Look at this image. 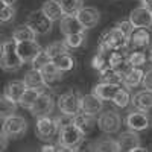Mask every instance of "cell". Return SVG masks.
Returning <instances> with one entry per match:
<instances>
[{
  "label": "cell",
  "instance_id": "1",
  "mask_svg": "<svg viewBox=\"0 0 152 152\" xmlns=\"http://www.w3.org/2000/svg\"><path fill=\"white\" fill-rule=\"evenodd\" d=\"M129 44V34L125 32L117 24H114V28L105 31L99 38V49L100 50H120L126 49Z\"/></svg>",
  "mask_w": 152,
  "mask_h": 152
},
{
  "label": "cell",
  "instance_id": "2",
  "mask_svg": "<svg viewBox=\"0 0 152 152\" xmlns=\"http://www.w3.org/2000/svg\"><path fill=\"white\" fill-rule=\"evenodd\" d=\"M84 138L85 132L75 123H70L59 129V137H58L59 151H78Z\"/></svg>",
  "mask_w": 152,
  "mask_h": 152
},
{
  "label": "cell",
  "instance_id": "3",
  "mask_svg": "<svg viewBox=\"0 0 152 152\" xmlns=\"http://www.w3.org/2000/svg\"><path fill=\"white\" fill-rule=\"evenodd\" d=\"M2 69L6 72H17L24 62L17 52V41L14 38L5 40L2 43V58H0Z\"/></svg>",
  "mask_w": 152,
  "mask_h": 152
},
{
  "label": "cell",
  "instance_id": "4",
  "mask_svg": "<svg viewBox=\"0 0 152 152\" xmlns=\"http://www.w3.org/2000/svg\"><path fill=\"white\" fill-rule=\"evenodd\" d=\"M122 126V117L117 111L107 110L102 111L97 117V128L104 134H116Z\"/></svg>",
  "mask_w": 152,
  "mask_h": 152
},
{
  "label": "cell",
  "instance_id": "5",
  "mask_svg": "<svg viewBox=\"0 0 152 152\" xmlns=\"http://www.w3.org/2000/svg\"><path fill=\"white\" fill-rule=\"evenodd\" d=\"M28 129V122L23 116L18 114H9V116L3 117V123H2V131H5L11 138H17L21 137Z\"/></svg>",
  "mask_w": 152,
  "mask_h": 152
},
{
  "label": "cell",
  "instance_id": "6",
  "mask_svg": "<svg viewBox=\"0 0 152 152\" xmlns=\"http://www.w3.org/2000/svg\"><path fill=\"white\" fill-rule=\"evenodd\" d=\"M59 132V126L56 119H52L50 116H41L37 117V135L43 142H50L52 138Z\"/></svg>",
  "mask_w": 152,
  "mask_h": 152
},
{
  "label": "cell",
  "instance_id": "7",
  "mask_svg": "<svg viewBox=\"0 0 152 152\" xmlns=\"http://www.w3.org/2000/svg\"><path fill=\"white\" fill-rule=\"evenodd\" d=\"M81 97L78 91L69 90L66 93H62L61 96H58V108L61 113L70 114L75 116L76 113L81 111Z\"/></svg>",
  "mask_w": 152,
  "mask_h": 152
},
{
  "label": "cell",
  "instance_id": "8",
  "mask_svg": "<svg viewBox=\"0 0 152 152\" xmlns=\"http://www.w3.org/2000/svg\"><path fill=\"white\" fill-rule=\"evenodd\" d=\"M53 108H55V96L47 90H43L40 97L37 99V102L29 111L34 117H41V116H49L53 111Z\"/></svg>",
  "mask_w": 152,
  "mask_h": 152
},
{
  "label": "cell",
  "instance_id": "9",
  "mask_svg": "<svg viewBox=\"0 0 152 152\" xmlns=\"http://www.w3.org/2000/svg\"><path fill=\"white\" fill-rule=\"evenodd\" d=\"M26 23L35 31L37 35H46V34L50 32V29H52L53 20H50L43 12V9H40V11L32 12V14L28 17V21Z\"/></svg>",
  "mask_w": 152,
  "mask_h": 152
},
{
  "label": "cell",
  "instance_id": "10",
  "mask_svg": "<svg viewBox=\"0 0 152 152\" xmlns=\"http://www.w3.org/2000/svg\"><path fill=\"white\" fill-rule=\"evenodd\" d=\"M125 125L128 126V129L142 132V131H146L151 126V117H149L148 111L137 110V111H132V113H129L128 116H126Z\"/></svg>",
  "mask_w": 152,
  "mask_h": 152
},
{
  "label": "cell",
  "instance_id": "11",
  "mask_svg": "<svg viewBox=\"0 0 152 152\" xmlns=\"http://www.w3.org/2000/svg\"><path fill=\"white\" fill-rule=\"evenodd\" d=\"M152 46V32L149 28H134L129 34V44L131 49H148Z\"/></svg>",
  "mask_w": 152,
  "mask_h": 152
},
{
  "label": "cell",
  "instance_id": "12",
  "mask_svg": "<svg viewBox=\"0 0 152 152\" xmlns=\"http://www.w3.org/2000/svg\"><path fill=\"white\" fill-rule=\"evenodd\" d=\"M134 28H151L152 26V9L149 6H138L129 12L128 18Z\"/></svg>",
  "mask_w": 152,
  "mask_h": 152
},
{
  "label": "cell",
  "instance_id": "13",
  "mask_svg": "<svg viewBox=\"0 0 152 152\" xmlns=\"http://www.w3.org/2000/svg\"><path fill=\"white\" fill-rule=\"evenodd\" d=\"M41 46L37 43V40H26V41H20L17 43V52L20 55V58L23 59L24 64H31L34 61V58L41 52Z\"/></svg>",
  "mask_w": 152,
  "mask_h": 152
},
{
  "label": "cell",
  "instance_id": "14",
  "mask_svg": "<svg viewBox=\"0 0 152 152\" xmlns=\"http://www.w3.org/2000/svg\"><path fill=\"white\" fill-rule=\"evenodd\" d=\"M59 31L62 35H70V34L85 32V26L81 23L78 15H64L59 20Z\"/></svg>",
  "mask_w": 152,
  "mask_h": 152
},
{
  "label": "cell",
  "instance_id": "15",
  "mask_svg": "<svg viewBox=\"0 0 152 152\" xmlns=\"http://www.w3.org/2000/svg\"><path fill=\"white\" fill-rule=\"evenodd\" d=\"M119 143V151H128V152H135V149L140 146V137H138L137 131H125L119 135L117 138Z\"/></svg>",
  "mask_w": 152,
  "mask_h": 152
},
{
  "label": "cell",
  "instance_id": "16",
  "mask_svg": "<svg viewBox=\"0 0 152 152\" xmlns=\"http://www.w3.org/2000/svg\"><path fill=\"white\" fill-rule=\"evenodd\" d=\"M104 110V100L99 99L96 94H85L81 97V111L90 113V114H100Z\"/></svg>",
  "mask_w": 152,
  "mask_h": 152
},
{
  "label": "cell",
  "instance_id": "17",
  "mask_svg": "<svg viewBox=\"0 0 152 152\" xmlns=\"http://www.w3.org/2000/svg\"><path fill=\"white\" fill-rule=\"evenodd\" d=\"M131 104L135 110H142V111L152 110V90L145 88V90L137 91L131 99Z\"/></svg>",
  "mask_w": 152,
  "mask_h": 152
},
{
  "label": "cell",
  "instance_id": "18",
  "mask_svg": "<svg viewBox=\"0 0 152 152\" xmlns=\"http://www.w3.org/2000/svg\"><path fill=\"white\" fill-rule=\"evenodd\" d=\"M119 88H120V84H108V82H99L93 87V94H96L99 99H102V100H111L113 102V99L114 96H116V93L119 91Z\"/></svg>",
  "mask_w": 152,
  "mask_h": 152
},
{
  "label": "cell",
  "instance_id": "19",
  "mask_svg": "<svg viewBox=\"0 0 152 152\" xmlns=\"http://www.w3.org/2000/svg\"><path fill=\"white\" fill-rule=\"evenodd\" d=\"M78 18L81 20V23L85 26V29H91V28L97 26V23L100 20V14H99V11L96 8L84 6L78 12Z\"/></svg>",
  "mask_w": 152,
  "mask_h": 152
},
{
  "label": "cell",
  "instance_id": "20",
  "mask_svg": "<svg viewBox=\"0 0 152 152\" xmlns=\"http://www.w3.org/2000/svg\"><path fill=\"white\" fill-rule=\"evenodd\" d=\"M73 123L87 134L90 132L94 126L97 125V120H96V116L94 114H90V113H85V111H79L73 116Z\"/></svg>",
  "mask_w": 152,
  "mask_h": 152
},
{
  "label": "cell",
  "instance_id": "21",
  "mask_svg": "<svg viewBox=\"0 0 152 152\" xmlns=\"http://www.w3.org/2000/svg\"><path fill=\"white\" fill-rule=\"evenodd\" d=\"M26 88H28V85H26V82H24V81H11V82L6 85L3 94H5L8 99H11L12 102L18 104L20 99H21V96H23V93L26 91Z\"/></svg>",
  "mask_w": 152,
  "mask_h": 152
},
{
  "label": "cell",
  "instance_id": "22",
  "mask_svg": "<svg viewBox=\"0 0 152 152\" xmlns=\"http://www.w3.org/2000/svg\"><path fill=\"white\" fill-rule=\"evenodd\" d=\"M23 81L26 82V85L31 87V88H40V90H44L46 87H49L46 79H44V76H43V72L40 69H34V67L26 72Z\"/></svg>",
  "mask_w": 152,
  "mask_h": 152
},
{
  "label": "cell",
  "instance_id": "23",
  "mask_svg": "<svg viewBox=\"0 0 152 152\" xmlns=\"http://www.w3.org/2000/svg\"><path fill=\"white\" fill-rule=\"evenodd\" d=\"M90 151H99V152H116L119 151V143L117 140H113L110 137H102L97 138V140L91 142L88 145Z\"/></svg>",
  "mask_w": 152,
  "mask_h": 152
},
{
  "label": "cell",
  "instance_id": "24",
  "mask_svg": "<svg viewBox=\"0 0 152 152\" xmlns=\"http://www.w3.org/2000/svg\"><path fill=\"white\" fill-rule=\"evenodd\" d=\"M143 76H145V72L142 70V67H132L129 72H126L123 75L122 85H125L126 88H134L143 82Z\"/></svg>",
  "mask_w": 152,
  "mask_h": 152
},
{
  "label": "cell",
  "instance_id": "25",
  "mask_svg": "<svg viewBox=\"0 0 152 152\" xmlns=\"http://www.w3.org/2000/svg\"><path fill=\"white\" fill-rule=\"evenodd\" d=\"M43 12L53 21H59L62 17H64V11H62V6L59 3V0H47L44 2V5L41 6Z\"/></svg>",
  "mask_w": 152,
  "mask_h": 152
},
{
  "label": "cell",
  "instance_id": "26",
  "mask_svg": "<svg viewBox=\"0 0 152 152\" xmlns=\"http://www.w3.org/2000/svg\"><path fill=\"white\" fill-rule=\"evenodd\" d=\"M44 90H46V88H44ZM41 91H43V90H40V88H31V87H28L26 91L23 93V96H21V99H20L18 105H20L21 108L31 110V108L34 107V104L37 102V99L40 97Z\"/></svg>",
  "mask_w": 152,
  "mask_h": 152
},
{
  "label": "cell",
  "instance_id": "27",
  "mask_svg": "<svg viewBox=\"0 0 152 152\" xmlns=\"http://www.w3.org/2000/svg\"><path fill=\"white\" fill-rule=\"evenodd\" d=\"M12 38H14L17 43H20V41H26V40H35L37 34L26 23V24H20V26H17L12 31Z\"/></svg>",
  "mask_w": 152,
  "mask_h": 152
},
{
  "label": "cell",
  "instance_id": "28",
  "mask_svg": "<svg viewBox=\"0 0 152 152\" xmlns=\"http://www.w3.org/2000/svg\"><path fill=\"white\" fill-rule=\"evenodd\" d=\"M41 72H43V76H44L47 85L59 81V79L62 78V73H64V72H61V70L56 67V64H55L53 61H50L49 64H46V66L41 69Z\"/></svg>",
  "mask_w": 152,
  "mask_h": 152
},
{
  "label": "cell",
  "instance_id": "29",
  "mask_svg": "<svg viewBox=\"0 0 152 152\" xmlns=\"http://www.w3.org/2000/svg\"><path fill=\"white\" fill-rule=\"evenodd\" d=\"M91 67L97 70L99 73L110 67V52L108 50H97V53L91 59Z\"/></svg>",
  "mask_w": 152,
  "mask_h": 152
},
{
  "label": "cell",
  "instance_id": "30",
  "mask_svg": "<svg viewBox=\"0 0 152 152\" xmlns=\"http://www.w3.org/2000/svg\"><path fill=\"white\" fill-rule=\"evenodd\" d=\"M66 15H78V12L84 8V0H59Z\"/></svg>",
  "mask_w": 152,
  "mask_h": 152
},
{
  "label": "cell",
  "instance_id": "31",
  "mask_svg": "<svg viewBox=\"0 0 152 152\" xmlns=\"http://www.w3.org/2000/svg\"><path fill=\"white\" fill-rule=\"evenodd\" d=\"M131 99L132 96L129 94V88H126L125 85L119 88V91L116 93V96H114L113 99V104L119 107V108H125V107H128L131 104Z\"/></svg>",
  "mask_w": 152,
  "mask_h": 152
},
{
  "label": "cell",
  "instance_id": "32",
  "mask_svg": "<svg viewBox=\"0 0 152 152\" xmlns=\"http://www.w3.org/2000/svg\"><path fill=\"white\" fill-rule=\"evenodd\" d=\"M55 64H56V67L61 70V72H70L73 67H75V59H73V56L67 52V53H62V55H59V56H56V58H53L52 59Z\"/></svg>",
  "mask_w": 152,
  "mask_h": 152
},
{
  "label": "cell",
  "instance_id": "33",
  "mask_svg": "<svg viewBox=\"0 0 152 152\" xmlns=\"http://www.w3.org/2000/svg\"><path fill=\"white\" fill-rule=\"evenodd\" d=\"M122 78L123 76L120 73H117L113 67H108L105 70L100 72V79L99 82H108V84H122Z\"/></svg>",
  "mask_w": 152,
  "mask_h": 152
},
{
  "label": "cell",
  "instance_id": "34",
  "mask_svg": "<svg viewBox=\"0 0 152 152\" xmlns=\"http://www.w3.org/2000/svg\"><path fill=\"white\" fill-rule=\"evenodd\" d=\"M46 52L50 55V58H56L62 53H67L69 52V46L66 44V41H53L50 43L47 47H46Z\"/></svg>",
  "mask_w": 152,
  "mask_h": 152
},
{
  "label": "cell",
  "instance_id": "35",
  "mask_svg": "<svg viewBox=\"0 0 152 152\" xmlns=\"http://www.w3.org/2000/svg\"><path fill=\"white\" fill-rule=\"evenodd\" d=\"M64 41L69 46V49H78V47H81L85 43V32L64 35Z\"/></svg>",
  "mask_w": 152,
  "mask_h": 152
},
{
  "label": "cell",
  "instance_id": "36",
  "mask_svg": "<svg viewBox=\"0 0 152 152\" xmlns=\"http://www.w3.org/2000/svg\"><path fill=\"white\" fill-rule=\"evenodd\" d=\"M128 58H129V62L132 67H142L148 62V55L143 50H138V49H135V52H129Z\"/></svg>",
  "mask_w": 152,
  "mask_h": 152
},
{
  "label": "cell",
  "instance_id": "37",
  "mask_svg": "<svg viewBox=\"0 0 152 152\" xmlns=\"http://www.w3.org/2000/svg\"><path fill=\"white\" fill-rule=\"evenodd\" d=\"M50 61H52V58H50V55L46 52V49H44V50H41V52L34 58V61L31 62V64H32L34 69H40L41 70L46 64H49Z\"/></svg>",
  "mask_w": 152,
  "mask_h": 152
},
{
  "label": "cell",
  "instance_id": "38",
  "mask_svg": "<svg viewBox=\"0 0 152 152\" xmlns=\"http://www.w3.org/2000/svg\"><path fill=\"white\" fill-rule=\"evenodd\" d=\"M15 15V9H14V5H3L2 6V11H0V21L3 24L11 21Z\"/></svg>",
  "mask_w": 152,
  "mask_h": 152
},
{
  "label": "cell",
  "instance_id": "39",
  "mask_svg": "<svg viewBox=\"0 0 152 152\" xmlns=\"http://www.w3.org/2000/svg\"><path fill=\"white\" fill-rule=\"evenodd\" d=\"M18 104H15V102H12L11 99H8L5 94H3V97H2V117H5V116H9V114H12L15 111V107H17Z\"/></svg>",
  "mask_w": 152,
  "mask_h": 152
},
{
  "label": "cell",
  "instance_id": "40",
  "mask_svg": "<svg viewBox=\"0 0 152 152\" xmlns=\"http://www.w3.org/2000/svg\"><path fill=\"white\" fill-rule=\"evenodd\" d=\"M56 122H58V126H59V129H61V128H64V126L73 123V116L66 114V113H61V116L56 117Z\"/></svg>",
  "mask_w": 152,
  "mask_h": 152
},
{
  "label": "cell",
  "instance_id": "41",
  "mask_svg": "<svg viewBox=\"0 0 152 152\" xmlns=\"http://www.w3.org/2000/svg\"><path fill=\"white\" fill-rule=\"evenodd\" d=\"M143 87L145 88H151L152 90V69H149L148 72H145V76H143Z\"/></svg>",
  "mask_w": 152,
  "mask_h": 152
},
{
  "label": "cell",
  "instance_id": "42",
  "mask_svg": "<svg viewBox=\"0 0 152 152\" xmlns=\"http://www.w3.org/2000/svg\"><path fill=\"white\" fill-rule=\"evenodd\" d=\"M0 138H2V145H0V149L5 151V149L8 148V140H9L11 137H9L5 131H2V134H0Z\"/></svg>",
  "mask_w": 152,
  "mask_h": 152
},
{
  "label": "cell",
  "instance_id": "43",
  "mask_svg": "<svg viewBox=\"0 0 152 152\" xmlns=\"http://www.w3.org/2000/svg\"><path fill=\"white\" fill-rule=\"evenodd\" d=\"M41 151H43V152H47V151H59V146H58V145H56V146H55V145H44V146L41 148Z\"/></svg>",
  "mask_w": 152,
  "mask_h": 152
},
{
  "label": "cell",
  "instance_id": "44",
  "mask_svg": "<svg viewBox=\"0 0 152 152\" xmlns=\"http://www.w3.org/2000/svg\"><path fill=\"white\" fill-rule=\"evenodd\" d=\"M17 0H2V5H14Z\"/></svg>",
  "mask_w": 152,
  "mask_h": 152
},
{
  "label": "cell",
  "instance_id": "45",
  "mask_svg": "<svg viewBox=\"0 0 152 152\" xmlns=\"http://www.w3.org/2000/svg\"><path fill=\"white\" fill-rule=\"evenodd\" d=\"M142 3H143L145 6H149V8L152 9V0H142Z\"/></svg>",
  "mask_w": 152,
  "mask_h": 152
},
{
  "label": "cell",
  "instance_id": "46",
  "mask_svg": "<svg viewBox=\"0 0 152 152\" xmlns=\"http://www.w3.org/2000/svg\"><path fill=\"white\" fill-rule=\"evenodd\" d=\"M148 62H151V64H152V47L149 49V52H148Z\"/></svg>",
  "mask_w": 152,
  "mask_h": 152
}]
</instances>
